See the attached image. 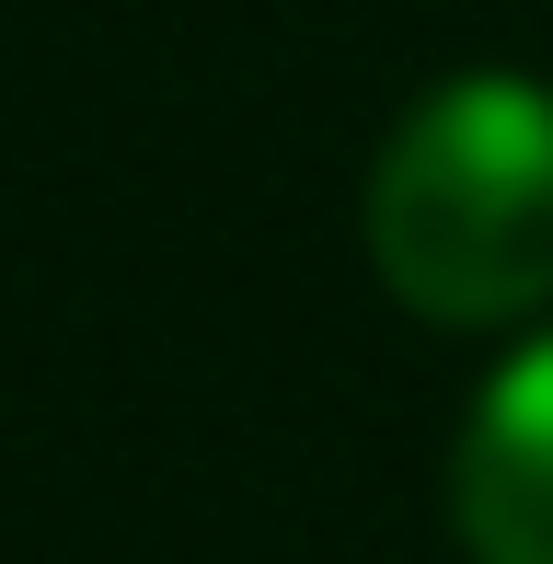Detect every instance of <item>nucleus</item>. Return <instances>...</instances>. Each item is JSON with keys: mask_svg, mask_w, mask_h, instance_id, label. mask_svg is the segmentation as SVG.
I'll use <instances>...</instances> for the list:
<instances>
[{"mask_svg": "<svg viewBox=\"0 0 553 564\" xmlns=\"http://www.w3.org/2000/svg\"><path fill=\"white\" fill-rule=\"evenodd\" d=\"M358 230L415 323L496 335L553 312V82L462 69L415 93L369 162Z\"/></svg>", "mask_w": 553, "mask_h": 564, "instance_id": "1", "label": "nucleus"}, {"mask_svg": "<svg viewBox=\"0 0 553 564\" xmlns=\"http://www.w3.org/2000/svg\"><path fill=\"white\" fill-rule=\"evenodd\" d=\"M449 530L473 564H553V335L473 392L449 449Z\"/></svg>", "mask_w": 553, "mask_h": 564, "instance_id": "2", "label": "nucleus"}]
</instances>
